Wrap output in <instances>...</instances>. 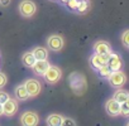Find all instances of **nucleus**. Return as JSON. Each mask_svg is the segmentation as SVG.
Segmentation results:
<instances>
[{
    "label": "nucleus",
    "instance_id": "nucleus-1",
    "mask_svg": "<svg viewBox=\"0 0 129 126\" xmlns=\"http://www.w3.org/2000/svg\"><path fill=\"white\" fill-rule=\"evenodd\" d=\"M69 83H70V87L75 95H82L87 87L85 76L82 73H79V72H72L69 76Z\"/></svg>",
    "mask_w": 129,
    "mask_h": 126
},
{
    "label": "nucleus",
    "instance_id": "nucleus-2",
    "mask_svg": "<svg viewBox=\"0 0 129 126\" xmlns=\"http://www.w3.org/2000/svg\"><path fill=\"white\" fill-rule=\"evenodd\" d=\"M42 77L44 78V81H46L47 83L54 85V83H57V82L61 80V77H62V71H61V68L57 67V66H49V67L47 68V71L43 73Z\"/></svg>",
    "mask_w": 129,
    "mask_h": 126
},
{
    "label": "nucleus",
    "instance_id": "nucleus-3",
    "mask_svg": "<svg viewBox=\"0 0 129 126\" xmlns=\"http://www.w3.org/2000/svg\"><path fill=\"white\" fill-rule=\"evenodd\" d=\"M37 12V5L32 0H22L19 4V13L24 18H32Z\"/></svg>",
    "mask_w": 129,
    "mask_h": 126
},
{
    "label": "nucleus",
    "instance_id": "nucleus-4",
    "mask_svg": "<svg viewBox=\"0 0 129 126\" xmlns=\"http://www.w3.org/2000/svg\"><path fill=\"white\" fill-rule=\"evenodd\" d=\"M108 80H109V83H110L111 87H114V88H120V87H123V86L125 85V82H126V76H125V73H124L121 70H120V71H113Z\"/></svg>",
    "mask_w": 129,
    "mask_h": 126
},
{
    "label": "nucleus",
    "instance_id": "nucleus-5",
    "mask_svg": "<svg viewBox=\"0 0 129 126\" xmlns=\"http://www.w3.org/2000/svg\"><path fill=\"white\" fill-rule=\"evenodd\" d=\"M23 85H24V87L27 88L28 95H29L30 98H32V97H37V96L41 93V91H42V85H41V82H39L38 80H36V78H28Z\"/></svg>",
    "mask_w": 129,
    "mask_h": 126
},
{
    "label": "nucleus",
    "instance_id": "nucleus-6",
    "mask_svg": "<svg viewBox=\"0 0 129 126\" xmlns=\"http://www.w3.org/2000/svg\"><path fill=\"white\" fill-rule=\"evenodd\" d=\"M64 45V40L61 35L58 34H52L47 38V47L49 50H53V52H59Z\"/></svg>",
    "mask_w": 129,
    "mask_h": 126
},
{
    "label": "nucleus",
    "instance_id": "nucleus-7",
    "mask_svg": "<svg viewBox=\"0 0 129 126\" xmlns=\"http://www.w3.org/2000/svg\"><path fill=\"white\" fill-rule=\"evenodd\" d=\"M39 122V116L34 111H25L20 116V123L23 126H36Z\"/></svg>",
    "mask_w": 129,
    "mask_h": 126
},
{
    "label": "nucleus",
    "instance_id": "nucleus-8",
    "mask_svg": "<svg viewBox=\"0 0 129 126\" xmlns=\"http://www.w3.org/2000/svg\"><path fill=\"white\" fill-rule=\"evenodd\" d=\"M106 65L109 66V68L111 71H120L123 70V66H124V62L121 59V57L118 54V53H109L108 55V62Z\"/></svg>",
    "mask_w": 129,
    "mask_h": 126
},
{
    "label": "nucleus",
    "instance_id": "nucleus-9",
    "mask_svg": "<svg viewBox=\"0 0 129 126\" xmlns=\"http://www.w3.org/2000/svg\"><path fill=\"white\" fill-rule=\"evenodd\" d=\"M18 111V100L17 98H9L8 101H5L3 103V115H5L7 117H12L17 113Z\"/></svg>",
    "mask_w": 129,
    "mask_h": 126
},
{
    "label": "nucleus",
    "instance_id": "nucleus-10",
    "mask_svg": "<svg viewBox=\"0 0 129 126\" xmlns=\"http://www.w3.org/2000/svg\"><path fill=\"white\" fill-rule=\"evenodd\" d=\"M105 111H106V113L109 116L116 117V116L120 115V103L111 97V98H109L105 102Z\"/></svg>",
    "mask_w": 129,
    "mask_h": 126
},
{
    "label": "nucleus",
    "instance_id": "nucleus-11",
    "mask_svg": "<svg viewBox=\"0 0 129 126\" xmlns=\"http://www.w3.org/2000/svg\"><path fill=\"white\" fill-rule=\"evenodd\" d=\"M51 65H49V62H48V59H37L36 62H34V65L32 66V70H33V72H34V75L36 76H43V73L47 71V68L49 67Z\"/></svg>",
    "mask_w": 129,
    "mask_h": 126
},
{
    "label": "nucleus",
    "instance_id": "nucleus-12",
    "mask_svg": "<svg viewBox=\"0 0 129 126\" xmlns=\"http://www.w3.org/2000/svg\"><path fill=\"white\" fill-rule=\"evenodd\" d=\"M92 49H94V53H98V54H109V53H111V45L106 40L95 42V44L92 45Z\"/></svg>",
    "mask_w": 129,
    "mask_h": 126
},
{
    "label": "nucleus",
    "instance_id": "nucleus-13",
    "mask_svg": "<svg viewBox=\"0 0 129 126\" xmlns=\"http://www.w3.org/2000/svg\"><path fill=\"white\" fill-rule=\"evenodd\" d=\"M14 95H15V98H17L18 101H25V100L30 98L29 95H28L27 88L24 87V85H19V86H17L15 90H14Z\"/></svg>",
    "mask_w": 129,
    "mask_h": 126
},
{
    "label": "nucleus",
    "instance_id": "nucleus-14",
    "mask_svg": "<svg viewBox=\"0 0 129 126\" xmlns=\"http://www.w3.org/2000/svg\"><path fill=\"white\" fill-rule=\"evenodd\" d=\"M113 98L114 100H116L119 103H121V102H125V101H129V93H128V91L126 90H124V88H118L115 92H114V95H113Z\"/></svg>",
    "mask_w": 129,
    "mask_h": 126
},
{
    "label": "nucleus",
    "instance_id": "nucleus-15",
    "mask_svg": "<svg viewBox=\"0 0 129 126\" xmlns=\"http://www.w3.org/2000/svg\"><path fill=\"white\" fill-rule=\"evenodd\" d=\"M32 53L36 59H48V49L46 47H34Z\"/></svg>",
    "mask_w": 129,
    "mask_h": 126
},
{
    "label": "nucleus",
    "instance_id": "nucleus-16",
    "mask_svg": "<svg viewBox=\"0 0 129 126\" xmlns=\"http://www.w3.org/2000/svg\"><path fill=\"white\" fill-rule=\"evenodd\" d=\"M36 60H37V59H36V57L33 55L32 52H25V53L22 55V63H23L25 67H28V68H32V66L34 65Z\"/></svg>",
    "mask_w": 129,
    "mask_h": 126
},
{
    "label": "nucleus",
    "instance_id": "nucleus-17",
    "mask_svg": "<svg viewBox=\"0 0 129 126\" xmlns=\"http://www.w3.org/2000/svg\"><path fill=\"white\" fill-rule=\"evenodd\" d=\"M61 121H62V116L58 115V113H51L48 117H47V125L49 126H59L61 125Z\"/></svg>",
    "mask_w": 129,
    "mask_h": 126
},
{
    "label": "nucleus",
    "instance_id": "nucleus-18",
    "mask_svg": "<svg viewBox=\"0 0 129 126\" xmlns=\"http://www.w3.org/2000/svg\"><path fill=\"white\" fill-rule=\"evenodd\" d=\"M89 9H90V2L89 0H80L76 12L79 14H85L86 12H89Z\"/></svg>",
    "mask_w": 129,
    "mask_h": 126
},
{
    "label": "nucleus",
    "instance_id": "nucleus-19",
    "mask_svg": "<svg viewBox=\"0 0 129 126\" xmlns=\"http://www.w3.org/2000/svg\"><path fill=\"white\" fill-rule=\"evenodd\" d=\"M98 71H99V73H100V76H101L103 78H109V76H110V75H111V72H113V71L109 68V66H108V65H103Z\"/></svg>",
    "mask_w": 129,
    "mask_h": 126
},
{
    "label": "nucleus",
    "instance_id": "nucleus-20",
    "mask_svg": "<svg viewBox=\"0 0 129 126\" xmlns=\"http://www.w3.org/2000/svg\"><path fill=\"white\" fill-rule=\"evenodd\" d=\"M79 3L80 0H67L66 3H64V5H66V8L71 12H76L77 7H79Z\"/></svg>",
    "mask_w": 129,
    "mask_h": 126
},
{
    "label": "nucleus",
    "instance_id": "nucleus-21",
    "mask_svg": "<svg viewBox=\"0 0 129 126\" xmlns=\"http://www.w3.org/2000/svg\"><path fill=\"white\" fill-rule=\"evenodd\" d=\"M120 115H123V116L129 115V101H125V102L120 103Z\"/></svg>",
    "mask_w": 129,
    "mask_h": 126
},
{
    "label": "nucleus",
    "instance_id": "nucleus-22",
    "mask_svg": "<svg viewBox=\"0 0 129 126\" xmlns=\"http://www.w3.org/2000/svg\"><path fill=\"white\" fill-rule=\"evenodd\" d=\"M121 43H123V45H124L125 48L129 47V30H128V29L124 30L123 34H121Z\"/></svg>",
    "mask_w": 129,
    "mask_h": 126
},
{
    "label": "nucleus",
    "instance_id": "nucleus-23",
    "mask_svg": "<svg viewBox=\"0 0 129 126\" xmlns=\"http://www.w3.org/2000/svg\"><path fill=\"white\" fill-rule=\"evenodd\" d=\"M77 122L75 121V120H72V118H70V117H63L62 116V121H61V125H72V126H75Z\"/></svg>",
    "mask_w": 129,
    "mask_h": 126
},
{
    "label": "nucleus",
    "instance_id": "nucleus-24",
    "mask_svg": "<svg viewBox=\"0 0 129 126\" xmlns=\"http://www.w3.org/2000/svg\"><path fill=\"white\" fill-rule=\"evenodd\" d=\"M10 98L9 93L5 92V91H0V103H4L5 101H8Z\"/></svg>",
    "mask_w": 129,
    "mask_h": 126
},
{
    "label": "nucleus",
    "instance_id": "nucleus-25",
    "mask_svg": "<svg viewBox=\"0 0 129 126\" xmlns=\"http://www.w3.org/2000/svg\"><path fill=\"white\" fill-rule=\"evenodd\" d=\"M7 82H8V77H7V75L3 73V72H0V88H3V87L7 85Z\"/></svg>",
    "mask_w": 129,
    "mask_h": 126
},
{
    "label": "nucleus",
    "instance_id": "nucleus-26",
    "mask_svg": "<svg viewBox=\"0 0 129 126\" xmlns=\"http://www.w3.org/2000/svg\"><path fill=\"white\" fill-rule=\"evenodd\" d=\"M0 4L4 5V7H7V5L10 4V0H0Z\"/></svg>",
    "mask_w": 129,
    "mask_h": 126
},
{
    "label": "nucleus",
    "instance_id": "nucleus-27",
    "mask_svg": "<svg viewBox=\"0 0 129 126\" xmlns=\"http://www.w3.org/2000/svg\"><path fill=\"white\" fill-rule=\"evenodd\" d=\"M3 115V103H0V116Z\"/></svg>",
    "mask_w": 129,
    "mask_h": 126
},
{
    "label": "nucleus",
    "instance_id": "nucleus-28",
    "mask_svg": "<svg viewBox=\"0 0 129 126\" xmlns=\"http://www.w3.org/2000/svg\"><path fill=\"white\" fill-rule=\"evenodd\" d=\"M58 2H61L62 4H64V3H66V2H67V0H58Z\"/></svg>",
    "mask_w": 129,
    "mask_h": 126
}]
</instances>
